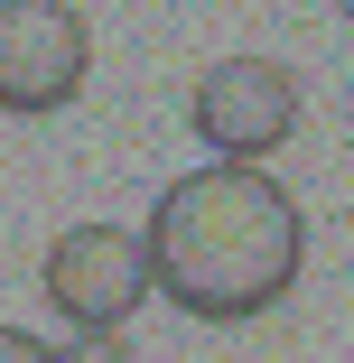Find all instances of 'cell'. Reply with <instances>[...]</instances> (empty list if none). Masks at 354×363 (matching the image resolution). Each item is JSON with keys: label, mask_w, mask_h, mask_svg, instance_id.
I'll return each instance as SVG.
<instances>
[{"label": "cell", "mask_w": 354, "mask_h": 363, "mask_svg": "<svg viewBox=\"0 0 354 363\" xmlns=\"http://www.w3.org/2000/svg\"><path fill=\"white\" fill-rule=\"evenodd\" d=\"M336 10H345V19H354V0H336Z\"/></svg>", "instance_id": "cell-7"}, {"label": "cell", "mask_w": 354, "mask_h": 363, "mask_svg": "<svg viewBox=\"0 0 354 363\" xmlns=\"http://www.w3.org/2000/svg\"><path fill=\"white\" fill-rule=\"evenodd\" d=\"M84 65H94L84 10H65V0H10L0 10V112H19V121L65 112L84 94Z\"/></svg>", "instance_id": "cell-3"}, {"label": "cell", "mask_w": 354, "mask_h": 363, "mask_svg": "<svg viewBox=\"0 0 354 363\" xmlns=\"http://www.w3.org/2000/svg\"><path fill=\"white\" fill-rule=\"evenodd\" d=\"M0 363H65L56 345H38L28 326H0Z\"/></svg>", "instance_id": "cell-5"}, {"label": "cell", "mask_w": 354, "mask_h": 363, "mask_svg": "<svg viewBox=\"0 0 354 363\" xmlns=\"http://www.w3.org/2000/svg\"><path fill=\"white\" fill-rule=\"evenodd\" d=\"M150 289L196 326H243L299 289L308 224L261 168H196L150 205Z\"/></svg>", "instance_id": "cell-1"}, {"label": "cell", "mask_w": 354, "mask_h": 363, "mask_svg": "<svg viewBox=\"0 0 354 363\" xmlns=\"http://www.w3.org/2000/svg\"><path fill=\"white\" fill-rule=\"evenodd\" d=\"M187 130L205 150H224V168H261L280 140L299 130V75L280 56H224L205 65L187 94Z\"/></svg>", "instance_id": "cell-2"}, {"label": "cell", "mask_w": 354, "mask_h": 363, "mask_svg": "<svg viewBox=\"0 0 354 363\" xmlns=\"http://www.w3.org/2000/svg\"><path fill=\"white\" fill-rule=\"evenodd\" d=\"M0 10H10V0H0Z\"/></svg>", "instance_id": "cell-8"}, {"label": "cell", "mask_w": 354, "mask_h": 363, "mask_svg": "<svg viewBox=\"0 0 354 363\" xmlns=\"http://www.w3.org/2000/svg\"><path fill=\"white\" fill-rule=\"evenodd\" d=\"M140 298H150V252L121 224H65L47 242V308L75 335H112Z\"/></svg>", "instance_id": "cell-4"}, {"label": "cell", "mask_w": 354, "mask_h": 363, "mask_svg": "<svg viewBox=\"0 0 354 363\" xmlns=\"http://www.w3.org/2000/svg\"><path fill=\"white\" fill-rule=\"evenodd\" d=\"M65 363H131L121 335H84V345H65Z\"/></svg>", "instance_id": "cell-6"}]
</instances>
